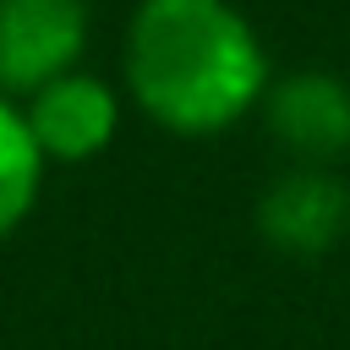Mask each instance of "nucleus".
<instances>
[{
	"mask_svg": "<svg viewBox=\"0 0 350 350\" xmlns=\"http://www.w3.org/2000/svg\"><path fill=\"white\" fill-rule=\"evenodd\" d=\"M38 186H44V153L27 131V115L11 98H0V241L33 213Z\"/></svg>",
	"mask_w": 350,
	"mask_h": 350,
	"instance_id": "nucleus-6",
	"label": "nucleus"
},
{
	"mask_svg": "<svg viewBox=\"0 0 350 350\" xmlns=\"http://www.w3.org/2000/svg\"><path fill=\"white\" fill-rule=\"evenodd\" d=\"M268 120H273L284 148H295L306 159H328V153L350 148V88L339 77H323V71L290 77L273 88Z\"/></svg>",
	"mask_w": 350,
	"mask_h": 350,
	"instance_id": "nucleus-4",
	"label": "nucleus"
},
{
	"mask_svg": "<svg viewBox=\"0 0 350 350\" xmlns=\"http://www.w3.org/2000/svg\"><path fill=\"white\" fill-rule=\"evenodd\" d=\"M345 191L328 180V175H312V170H295L284 180L268 186L262 208H257V224L268 241H279L284 252H323L339 230H345Z\"/></svg>",
	"mask_w": 350,
	"mask_h": 350,
	"instance_id": "nucleus-5",
	"label": "nucleus"
},
{
	"mask_svg": "<svg viewBox=\"0 0 350 350\" xmlns=\"http://www.w3.org/2000/svg\"><path fill=\"white\" fill-rule=\"evenodd\" d=\"M126 77L137 104L180 131L208 137L241 120L262 93V44L224 0H142L126 33Z\"/></svg>",
	"mask_w": 350,
	"mask_h": 350,
	"instance_id": "nucleus-1",
	"label": "nucleus"
},
{
	"mask_svg": "<svg viewBox=\"0 0 350 350\" xmlns=\"http://www.w3.org/2000/svg\"><path fill=\"white\" fill-rule=\"evenodd\" d=\"M88 44V0H0V98H33Z\"/></svg>",
	"mask_w": 350,
	"mask_h": 350,
	"instance_id": "nucleus-2",
	"label": "nucleus"
},
{
	"mask_svg": "<svg viewBox=\"0 0 350 350\" xmlns=\"http://www.w3.org/2000/svg\"><path fill=\"white\" fill-rule=\"evenodd\" d=\"M22 115H27V131H33V142H38L44 159L77 164V159H93L98 148H109L120 104H115V93L98 77L66 71L49 88H38Z\"/></svg>",
	"mask_w": 350,
	"mask_h": 350,
	"instance_id": "nucleus-3",
	"label": "nucleus"
}]
</instances>
